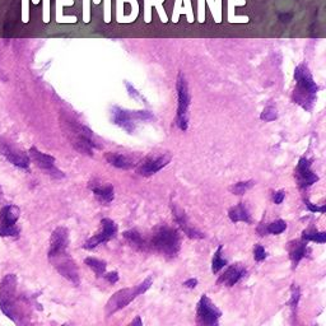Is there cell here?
<instances>
[{"label": "cell", "mask_w": 326, "mask_h": 326, "mask_svg": "<svg viewBox=\"0 0 326 326\" xmlns=\"http://www.w3.org/2000/svg\"><path fill=\"white\" fill-rule=\"evenodd\" d=\"M69 231L65 227H57L52 231L50 237V248L47 258L52 267L61 277L68 279L71 284H80L78 268L68 253Z\"/></svg>", "instance_id": "cell-1"}, {"label": "cell", "mask_w": 326, "mask_h": 326, "mask_svg": "<svg viewBox=\"0 0 326 326\" xmlns=\"http://www.w3.org/2000/svg\"><path fill=\"white\" fill-rule=\"evenodd\" d=\"M148 248L166 259H175L181 250V236L179 229L169 226L166 223L159 224L153 229L148 239Z\"/></svg>", "instance_id": "cell-2"}, {"label": "cell", "mask_w": 326, "mask_h": 326, "mask_svg": "<svg viewBox=\"0 0 326 326\" xmlns=\"http://www.w3.org/2000/svg\"><path fill=\"white\" fill-rule=\"evenodd\" d=\"M294 80L296 88L293 91V102L301 106L306 111H312L316 101V95L320 91V87L313 80L310 69L304 64H299L294 70Z\"/></svg>", "instance_id": "cell-3"}, {"label": "cell", "mask_w": 326, "mask_h": 326, "mask_svg": "<svg viewBox=\"0 0 326 326\" xmlns=\"http://www.w3.org/2000/svg\"><path fill=\"white\" fill-rule=\"evenodd\" d=\"M152 284L153 278L148 277L145 278L143 282L139 283V284L134 285V287H130V288H122L120 289V291H117L116 293L112 294L109 301H107L106 306H105V313H106L107 317L115 315V313L119 312L120 310L129 306L136 297L144 294L145 292L152 287Z\"/></svg>", "instance_id": "cell-4"}, {"label": "cell", "mask_w": 326, "mask_h": 326, "mask_svg": "<svg viewBox=\"0 0 326 326\" xmlns=\"http://www.w3.org/2000/svg\"><path fill=\"white\" fill-rule=\"evenodd\" d=\"M17 279L16 274H8L0 283V310L14 322H18L21 317V306L17 297Z\"/></svg>", "instance_id": "cell-5"}, {"label": "cell", "mask_w": 326, "mask_h": 326, "mask_svg": "<svg viewBox=\"0 0 326 326\" xmlns=\"http://www.w3.org/2000/svg\"><path fill=\"white\" fill-rule=\"evenodd\" d=\"M152 120H154V115L150 111H144V110L133 111V110L121 109L119 106H114L111 109L112 124L129 134H133L139 125L152 121Z\"/></svg>", "instance_id": "cell-6"}, {"label": "cell", "mask_w": 326, "mask_h": 326, "mask_svg": "<svg viewBox=\"0 0 326 326\" xmlns=\"http://www.w3.org/2000/svg\"><path fill=\"white\" fill-rule=\"evenodd\" d=\"M66 124H68V134L70 135V140L74 149L78 150L80 154H87L92 157L95 149L101 147L93 131L86 125H83V124H79V122L75 124V122L70 121L66 122Z\"/></svg>", "instance_id": "cell-7"}, {"label": "cell", "mask_w": 326, "mask_h": 326, "mask_svg": "<svg viewBox=\"0 0 326 326\" xmlns=\"http://www.w3.org/2000/svg\"><path fill=\"white\" fill-rule=\"evenodd\" d=\"M177 90V114H176V125L180 130L186 131L189 128V117H190V105L191 96L189 92V86L185 75L180 71L176 82Z\"/></svg>", "instance_id": "cell-8"}, {"label": "cell", "mask_w": 326, "mask_h": 326, "mask_svg": "<svg viewBox=\"0 0 326 326\" xmlns=\"http://www.w3.org/2000/svg\"><path fill=\"white\" fill-rule=\"evenodd\" d=\"M21 217V209L14 204H7L0 210V237H13L18 238L21 228L18 222Z\"/></svg>", "instance_id": "cell-9"}, {"label": "cell", "mask_w": 326, "mask_h": 326, "mask_svg": "<svg viewBox=\"0 0 326 326\" xmlns=\"http://www.w3.org/2000/svg\"><path fill=\"white\" fill-rule=\"evenodd\" d=\"M172 157L169 153H149L144 158L138 160L135 166V171L140 176L149 177L159 172L160 170L171 162Z\"/></svg>", "instance_id": "cell-10"}, {"label": "cell", "mask_w": 326, "mask_h": 326, "mask_svg": "<svg viewBox=\"0 0 326 326\" xmlns=\"http://www.w3.org/2000/svg\"><path fill=\"white\" fill-rule=\"evenodd\" d=\"M220 316L222 311L213 303L207 294H203L196 307V323L204 326H217L219 323Z\"/></svg>", "instance_id": "cell-11"}, {"label": "cell", "mask_w": 326, "mask_h": 326, "mask_svg": "<svg viewBox=\"0 0 326 326\" xmlns=\"http://www.w3.org/2000/svg\"><path fill=\"white\" fill-rule=\"evenodd\" d=\"M117 234V224L110 218H104L101 219V228L95 236L90 237L87 241L83 244V249L86 250H93V249L98 248L101 244L107 243L109 241H111L112 238H115Z\"/></svg>", "instance_id": "cell-12"}, {"label": "cell", "mask_w": 326, "mask_h": 326, "mask_svg": "<svg viewBox=\"0 0 326 326\" xmlns=\"http://www.w3.org/2000/svg\"><path fill=\"white\" fill-rule=\"evenodd\" d=\"M28 155H30V159L35 163L38 169L45 171L47 175L54 177V179H63V177L65 176L64 172L60 171L56 167V165H55L56 159H55V157H52V155L41 152V150H38L36 147L30 148Z\"/></svg>", "instance_id": "cell-13"}, {"label": "cell", "mask_w": 326, "mask_h": 326, "mask_svg": "<svg viewBox=\"0 0 326 326\" xmlns=\"http://www.w3.org/2000/svg\"><path fill=\"white\" fill-rule=\"evenodd\" d=\"M0 154L4 155L12 165L19 167V169H30L31 159L28 153H26L25 150H22L17 145H13L9 141L3 140V139H0Z\"/></svg>", "instance_id": "cell-14"}, {"label": "cell", "mask_w": 326, "mask_h": 326, "mask_svg": "<svg viewBox=\"0 0 326 326\" xmlns=\"http://www.w3.org/2000/svg\"><path fill=\"white\" fill-rule=\"evenodd\" d=\"M294 179L297 181V185L301 189L310 188L311 185L318 181V176L312 171V163L308 158H299L296 170H294Z\"/></svg>", "instance_id": "cell-15"}, {"label": "cell", "mask_w": 326, "mask_h": 326, "mask_svg": "<svg viewBox=\"0 0 326 326\" xmlns=\"http://www.w3.org/2000/svg\"><path fill=\"white\" fill-rule=\"evenodd\" d=\"M88 188L95 195L96 200L101 204H110L115 199L114 185L110 182H104L100 179H92L88 182Z\"/></svg>", "instance_id": "cell-16"}, {"label": "cell", "mask_w": 326, "mask_h": 326, "mask_svg": "<svg viewBox=\"0 0 326 326\" xmlns=\"http://www.w3.org/2000/svg\"><path fill=\"white\" fill-rule=\"evenodd\" d=\"M246 274H248V270H246V268L242 264H232V265H228L226 268V270L219 275L217 284L231 288L234 284H237L242 278L246 277Z\"/></svg>", "instance_id": "cell-17"}, {"label": "cell", "mask_w": 326, "mask_h": 326, "mask_svg": "<svg viewBox=\"0 0 326 326\" xmlns=\"http://www.w3.org/2000/svg\"><path fill=\"white\" fill-rule=\"evenodd\" d=\"M171 208L172 213H174L175 222L179 224V227L181 228V231L184 232V234H186V236L191 239H203L204 237H205V234H204L203 232L191 226L190 220H189L188 215H186V213L184 212V210L180 209L179 207H176L174 204L171 205Z\"/></svg>", "instance_id": "cell-18"}, {"label": "cell", "mask_w": 326, "mask_h": 326, "mask_svg": "<svg viewBox=\"0 0 326 326\" xmlns=\"http://www.w3.org/2000/svg\"><path fill=\"white\" fill-rule=\"evenodd\" d=\"M287 251H288L289 259H291L292 268L296 269L298 267V264L304 258H307L310 254V249H308L307 241L304 239H293V241L288 242L287 244Z\"/></svg>", "instance_id": "cell-19"}, {"label": "cell", "mask_w": 326, "mask_h": 326, "mask_svg": "<svg viewBox=\"0 0 326 326\" xmlns=\"http://www.w3.org/2000/svg\"><path fill=\"white\" fill-rule=\"evenodd\" d=\"M105 159L107 160L109 165H111L112 167H116L120 170H130L135 169L136 163L139 159H136L135 157L125 154L121 152H107L105 154Z\"/></svg>", "instance_id": "cell-20"}, {"label": "cell", "mask_w": 326, "mask_h": 326, "mask_svg": "<svg viewBox=\"0 0 326 326\" xmlns=\"http://www.w3.org/2000/svg\"><path fill=\"white\" fill-rule=\"evenodd\" d=\"M122 237L125 238L129 246L133 248L134 250L140 251V253L149 250V248H148V239H145L143 237V234L136 231V229H128V231L122 233Z\"/></svg>", "instance_id": "cell-21"}, {"label": "cell", "mask_w": 326, "mask_h": 326, "mask_svg": "<svg viewBox=\"0 0 326 326\" xmlns=\"http://www.w3.org/2000/svg\"><path fill=\"white\" fill-rule=\"evenodd\" d=\"M228 218L231 219V222H243L251 224L253 223V218H251L250 210H249L248 205L244 203H238L237 205L232 207L228 210Z\"/></svg>", "instance_id": "cell-22"}, {"label": "cell", "mask_w": 326, "mask_h": 326, "mask_svg": "<svg viewBox=\"0 0 326 326\" xmlns=\"http://www.w3.org/2000/svg\"><path fill=\"white\" fill-rule=\"evenodd\" d=\"M287 229V223L283 219H277L274 222L269 223V224H261L258 227V233L260 236H267L268 233L272 234H280Z\"/></svg>", "instance_id": "cell-23"}, {"label": "cell", "mask_w": 326, "mask_h": 326, "mask_svg": "<svg viewBox=\"0 0 326 326\" xmlns=\"http://www.w3.org/2000/svg\"><path fill=\"white\" fill-rule=\"evenodd\" d=\"M85 264L90 269H92V272L95 273L97 278H102L105 273H106L107 263L105 260H100V259L90 256V258L85 259Z\"/></svg>", "instance_id": "cell-24"}, {"label": "cell", "mask_w": 326, "mask_h": 326, "mask_svg": "<svg viewBox=\"0 0 326 326\" xmlns=\"http://www.w3.org/2000/svg\"><path fill=\"white\" fill-rule=\"evenodd\" d=\"M302 239L304 241H313L317 243H325L326 242V232H318L317 229H315L313 227L304 229L302 232Z\"/></svg>", "instance_id": "cell-25"}, {"label": "cell", "mask_w": 326, "mask_h": 326, "mask_svg": "<svg viewBox=\"0 0 326 326\" xmlns=\"http://www.w3.org/2000/svg\"><path fill=\"white\" fill-rule=\"evenodd\" d=\"M222 251H223V244H219L217 250H215L214 255H213V260H212L213 274H217V273H219L223 268H226L227 265H228L226 259L222 258Z\"/></svg>", "instance_id": "cell-26"}, {"label": "cell", "mask_w": 326, "mask_h": 326, "mask_svg": "<svg viewBox=\"0 0 326 326\" xmlns=\"http://www.w3.org/2000/svg\"><path fill=\"white\" fill-rule=\"evenodd\" d=\"M255 185V181L254 180H248V181H239L237 184H233V185L229 188V191L234 195H243L244 193H248L253 186Z\"/></svg>", "instance_id": "cell-27"}, {"label": "cell", "mask_w": 326, "mask_h": 326, "mask_svg": "<svg viewBox=\"0 0 326 326\" xmlns=\"http://www.w3.org/2000/svg\"><path fill=\"white\" fill-rule=\"evenodd\" d=\"M299 298H301V289H299L298 285L294 284L293 283L291 287V299L288 301V304L291 306L292 315H293V317L296 316V313H297V307H298Z\"/></svg>", "instance_id": "cell-28"}, {"label": "cell", "mask_w": 326, "mask_h": 326, "mask_svg": "<svg viewBox=\"0 0 326 326\" xmlns=\"http://www.w3.org/2000/svg\"><path fill=\"white\" fill-rule=\"evenodd\" d=\"M260 119L265 122H270L277 120L278 119L277 107H275L273 104H269L268 106H265V109H264L263 112H261Z\"/></svg>", "instance_id": "cell-29"}, {"label": "cell", "mask_w": 326, "mask_h": 326, "mask_svg": "<svg viewBox=\"0 0 326 326\" xmlns=\"http://www.w3.org/2000/svg\"><path fill=\"white\" fill-rule=\"evenodd\" d=\"M267 258H268V253L267 250L264 249L263 244L256 243L255 248H254V259H255V261L261 263V261H264Z\"/></svg>", "instance_id": "cell-30"}, {"label": "cell", "mask_w": 326, "mask_h": 326, "mask_svg": "<svg viewBox=\"0 0 326 326\" xmlns=\"http://www.w3.org/2000/svg\"><path fill=\"white\" fill-rule=\"evenodd\" d=\"M304 204H306L307 209L312 213H320V214H323V213L326 212V205H321V207H318V205H315V204L311 203L308 199H304Z\"/></svg>", "instance_id": "cell-31"}, {"label": "cell", "mask_w": 326, "mask_h": 326, "mask_svg": "<svg viewBox=\"0 0 326 326\" xmlns=\"http://www.w3.org/2000/svg\"><path fill=\"white\" fill-rule=\"evenodd\" d=\"M125 85H126V88H128V92H129V96H130V97H133L134 100L144 101V97H143V96H141L140 93H139L138 91H136L135 88L130 85V83H128V82H126Z\"/></svg>", "instance_id": "cell-32"}, {"label": "cell", "mask_w": 326, "mask_h": 326, "mask_svg": "<svg viewBox=\"0 0 326 326\" xmlns=\"http://www.w3.org/2000/svg\"><path fill=\"white\" fill-rule=\"evenodd\" d=\"M102 278H105V279H106L109 283H111V284H115V283L119 282L120 275H119V273L116 272V270H114V272L105 273L104 277H102Z\"/></svg>", "instance_id": "cell-33"}, {"label": "cell", "mask_w": 326, "mask_h": 326, "mask_svg": "<svg viewBox=\"0 0 326 326\" xmlns=\"http://www.w3.org/2000/svg\"><path fill=\"white\" fill-rule=\"evenodd\" d=\"M272 198H273V201H274L275 204H278V205H279V204H282L283 201H284L285 191L284 190L274 191V193H273V195H272Z\"/></svg>", "instance_id": "cell-34"}, {"label": "cell", "mask_w": 326, "mask_h": 326, "mask_svg": "<svg viewBox=\"0 0 326 326\" xmlns=\"http://www.w3.org/2000/svg\"><path fill=\"white\" fill-rule=\"evenodd\" d=\"M294 14L292 12H284V13L279 14V21L282 23H289L293 19Z\"/></svg>", "instance_id": "cell-35"}, {"label": "cell", "mask_w": 326, "mask_h": 326, "mask_svg": "<svg viewBox=\"0 0 326 326\" xmlns=\"http://www.w3.org/2000/svg\"><path fill=\"white\" fill-rule=\"evenodd\" d=\"M196 285H198V279H196V278H190V279L184 282V287H186V288L189 289H194Z\"/></svg>", "instance_id": "cell-36"}, {"label": "cell", "mask_w": 326, "mask_h": 326, "mask_svg": "<svg viewBox=\"0 0 326 326\" xmlns=\"http://www.w3.org/2000/svg\"><path fill=\"white\" fill-rule=\"evenodd\" d=\"M130 325H139V326L143 325V322H141L140 316H136V318H135V320H134V321H131Z\"/></svg>", "instance_id": "cell-37"}, {"label": "cell", "mask_w": 326, "mask_h": 326, "mask_svg": "<svg viewBox=\"0 0 326 326\" xmlns=\"http://www.w3.org/2000/svg\"><path fill=\"white\" fill-rule=\"evenodd\" d=\"M4 200V193H3V189L0 188V203H3Z\"/></svg>", "instance_id": "cell-38"}]
</instances>
